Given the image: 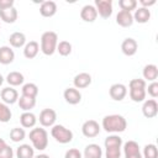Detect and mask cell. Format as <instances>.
<instances>
[{"label": "cell", "mask_w": 158, "mask_h": 158, "mask_svg": "<svg viewBox=\"0 0 158 158\" xmlns=\"http://www.w3.org/2000/svg\"><path fill=\"white\" fill-rule=\"evenodd\" d=\"M25 137H26V132H25V128H22V127H14L10 131V139L15 143L23 141Z\"/></svg>", "instance_id": "31"}, {"label": "cell", "mask_w": 158, "mask_h": 158, "mask_svg": "<svg viewBox=\"0 0 158 158\" xmlns=\"http://www.w3.org/2000/svg\"><path fill=\"white\" fill-rule=\"evenodd\" d=\"M122 147H105V158H120Z\"/></svg>", "instance_id": "37"}, {"label": "cell", "mask_w": 158, "mask_h": 158, "mask_svg": "<svg viewBox=\"0 0 158 158\" xmlns=\"http://www.w3.org/2000/svg\"><path fill=\"white\" fill-rule=\"evenodd\" d=\"M15 59V52L10 46H1L0 47V64L7 65L11 64Z\"/></svg>", "instance_id": "19"}, {"label": "cell", "mask_w": 158, "mask_h": 158, "mask_svg": "<svg viewBox=\"0 0 158 158\" xmlns=\"http://www.w3.org/2000/svg\"><path fill=\"white\" fill-rule=\"evenodd\" d=\"M40 52V43L37 41H30L26 42L23 47V56L27 59H33Z\"/></svg>", "instance_id": "24"}, {"label": "cell", "mask_w": 158, "mask_h": 158, "mask_svg": "<svg viewBox=\"0 0 158 158\" xmlns=\"http://www.w3.org/2000/svg\"><path fill=\"white\" fill-rule=\"evenodd\" d=\"M21 95H25V96H30V98H37L38 95V86L35 84V83H26L22 85V89H21Z\"/></svg>", "instance_id": "30"}, {"label": "cell", "mask_w": 158, "mask_h": 158, "mask_svg": "<svg viewBox=\"0 0 158 158\" xmlns=\"http://www.w3.org/2000/svg\"><path fill=\"white\" fill-rule=\"evenodd\" d=\"M9 43L11 47L14 48H21V47H25L26 44V36L23 32H12L9 37Z\"/></svg>", "instance_id": "25"}, {"label": "cell", "mask_w": 158, "mask_h": 158, "mask_svg": "<svg viewBox=\"0 0 158 158\" xmlns=\"http://www.w3.org/2000/svg\"><path fill=\"white\" fill-rule=\"evenodd\" d=\"M0 96H1L2 102L6 105H12V104L17 102V100H19V93L12 86H6V88L1 89Z\"/></svg>", "instance_id": "13"}, {"label": "cell", "mask_w": 158, "mask_h": 158, "mask_svg": "<svg viewBox=\"0 0 158 158\" xmlns=\"http://www.w3.org/2000/svg\"><path fill=\"white\" fill-rule=\"evenodd\" d=\"M137 49H138V43L135 38L132 37H127L122 41L121 43V52L127 56V57H132L137 53Z\"/></svg>", "instance_id": "12"}, {"label": "cell", "mask_w": 158, "mask_h": 158, "mask_svg": "<svg viewBox=\"0 0 158 158\" xmlns=\"http://www.w3.org/2000/svg\"><path fill=\"white\" fill-rule=\"evenodd\" d=\"M133 21L138 23H147L151 20V10L146 7H137L132 14Z\"/></svg>", "instance_id": "23"}, {"label": "cell", "mask_w": 158, "mask_h": 158, "mask_svg": "<svg viewBox=\"0 0 158 158\" xmlns=\"http://www.w3.org/2000/svg\"><path fill=\"white\" fill-rule=\"evenodd\" d=\"M83 157L84 158H101L102 157V148L96 143H90L84 148Z\"/></svg>", "instance_id": "22"}, {"label": "cell", "mask_w": 158, "mask_h": 158, "mask_svg": "<svg viewBox=\"0 0 158 158\" xmlns=\"http://www.w3.org/2000/svg\"><path fill=\"white\" fill-rule=\"evenodd\" d=\"M20 123H21L22 128H33L37 123V117L31 111L22 112L20 116Z\"/></svg>", "instance_id": "21"}, {"label": "cell", "mask_w": 158, "mask_h": 158, "mask_svg": "<svg viewBox=\"0 0 158 158\" xmlns=\"http://www.w3.org/2000/svg\"><path fill=\"white\" fill-rule=\"evenodd\" d=\"M51 136L62 144H67L73 141V132L72 130L67 128L63 125H54L51 128Z\"/></svg>", "instance_id": "5"}, {"label": "cell", "mask_w": 158, "mask_h": 158, "mask_svg": "<svg viewBox=\"0 0 158 158\" xmlns=\"http://www.w3.org/2000/svg\"><path fill=\"white\" fill-rule=\"evenodd\" d=\"M0 158H14V149L9 144H6L0 151Z\"/></svg>", "instance_id": "40"}, {"label": "cell", "mask_w": 158, "mask_h": 158, "mask_svg": "<svg viewBox=\"0 0 158 158\" xmlns=\"http://www.w3.org/2000/svg\"><path fill=\"white\" fill-rule=\"evenodd\" d=\"M118 6L123 11L132 12L137 9V0H118Z\"/></svg>", "instance_id": "36"}, {"label": "cell", "mask_w": 158, "mask_h": 158, "mask_svg": "<svg viewBox=\"0 0 158 158\" xmlns=\"http://www.w3.org/2000/svg\"><path fill=\"white\" fill-rule=\"evenodd\" d=\"M11 117H12V112H11V109L9 107V105L0 102V122L6 123L11 120Z\"/></svg>", "instance_id": "35"}, {"label": "cell", "mask_w": 158, "mask_h": 158, "mask_svg": "<svg viewBox=\"0 0 158 158\" xmlns=\"http://www.w3.org/2000/svg\"><path fill=\"white\" fill-rule=\"evenodd\" d=\"M14 0H0V10H6L14 7Z\"/></svg>", "instance_id": "41"}, {"label": "cell", "mask_w": 158, "mask_h": 158, "mask_svg": "<svg viewBox=\"0 0 158 158\" xmlns=\"http://www.w3.org/2000/svg\"><path fill=\"white\" fill-rule=\"evenodd\" d=\"M15 154H16V158H33L35 157V148L31 144L23 143L16 148Z\"/></svg>", "instance_id": "26"}, {"label": "cell", "mask_w": 158, "mask_h": 158, "mask_svg": "<svg viewBox=\"0 0 158 158\" xmlns=\"http://www.w3.org/2000/svg\"><path fill=\"white\" fill-rule=\"evenodd\" d=\"M63 98L69 105H78L81 101V93L78 89H75L74 86H70L64 90Z\"/></svg>", "instance_id": "14"}, {"label": "cell", "mask_w": 158, "mask_h": 158, "mask_svg": "<svg viewBox=\"0 0 158 158\" xmlns=\"http://www.w3.org/2000/svg\"><path fill=\"white\" fill-rule=\"evenodd\" d=\"M80 17L85 22H94L98 19V11L94 5H84L80 10Z\"/></svg>", "instance_id": "16"}, {"label": "cell", "mask_w": 158, "mask_h": 158, "mask_svg": "<svg viewBox=\"0 0 158 158\" xmlns=\"http://www.w3.org/2000/svg\"><path fill=\"white\" fill-rule=\"evenodd\" d=\"M146 88H147V84L141 78L130 80V83H128L130 99L135 102H143L146 100V95H147Z\"/></svg>", "instance_id": "2"}, {"label": "cell", "mask_w": 158, "mask_h": 158, "mask_svg": "<svg viewBox=\"0 0 158 158\" xmlns=\"http://www.w3.org/2000/svg\"><path fill=\"white\" fill-rule=\"evenodd\" d=\"M6 144H7V143H6V142H5V139H4V138H1V137H0V151H1V149H2V148H4V147H5V146H6Z\"/></svg>", "instance_id": "44"}, {"label": "cell", "mask_w": 158, "mask_h": 158, "mask_svg": "<svg viewBox=\"0 0 158 158\" xmlns=\"http://www.w3.org/2000/svg\"><path fill=\"white\" fill-rule=\"evenodd\" d=\"M94 6L98 11V15L102 19H109L112 15V1L111 0H95Z\"/></svg>", "instance_id": "8"}, {"label": "cell", "mask_w": 158, "mask_h": 158, "mask_svg": "<svg viewBox=\"0 0 158 158\" xmlns=\"http://www.w3.org/2000/svg\"><path fill=\"white\" fill-rule=\"evenodd\" d=\"M4 81H5V78H4V77L0 74V86L2 85V83H4Z\"/></svg>", "instance_id": "45"}, {"label": "cell", "mask_w": 158, "mask_h": 158, "mask_svg": "<svg viewBox=\"0 0 158 158\" xmlns=\"http://www.w3.org/2000/svg\"><path fill=\"white\" fill-rule=\"evenodd\" d=\"M40 14L43 17H52L57 14V4L52 0L42 1L40 6Z\"/></svg>", "instance_id": "17"}, {"label": "cell", "mask_w": 158, "mask_h": 158, "mask_svg": "<svg viewBox=\"0 0 158 158\" xmlns=\"http://www.w3.org/2000/svg\"><path fill=\"white\" fill-rule=\"evenodd\" d=\"M101 127L107 133H120L127 128V121L122 115L111 114L104 116L101 121Z\"/></svg>", "instance_id": "1"}, {"label": "cell", "mask_w": 158, "mask_h": 158, "mask_svg": "<svg viewBox=\"0 0 158 158\" xmlns=\"http://www.w3.org/2000/svg\"><path fill=\"white\" fill-rule=\"evenodd\" d=\"M122 144H123L122 138L116 133H112V135L107 136L104 141L105 147H122Z\"/></svg>", "instance_id": "32"}, {"label": "cell", "mask_w": 158, "mask_h": 158, "mask_svg": "<svg viewBox=\"0 0 158 158\" xmlns=\"http://www.w3.org/2000/svg\"><path fill=\"white\" fill-rule=\"evenodd\" d=\"M32 147L37 151H44L48 146V132L43 127H33L28 133Z\"/></svg>", "instance_id": "4"}, {"label": "cell", "mask_w": 158, "mask_h": 158, "mask_svg": "<svg viewBox=\"0 0 158 158\" xmlns=\"http://www.w3.org/2000/svg\"><path fill=\"white\" fill-rule=\"evenodd\" d=\"M142 158H158V149L154 143H148L143 147Z\"/></svg>", "instance_id": "34"}, {"label": "cell", "mask_w": 158, "mask_h": 158, "mask_svg": "<svg viewBox=\"0 0 158 158\" xmlns=\"http://www.w3.org/2000/svg\"><path fill=\"white\" fill-rule=\"evenodd\" d=\"M17 104H19V107L26 112V111H31L35 106H36V99L35 98H30V96H25V95H21L17 100Z\"/></svg>", "instance_id": "29"}, {"label": "cell", "mask_w": 158, "mask_h": 158, "mask_svg": "<svg viewBox=\"0 0 158 158\" xmlns=\"http://www.w3.org/2000/svg\"><path fill=\"white\" fill-rule=\"evenodd\" d=\"M156 2H157L156 0H139L141 7H146V9H149V7L153 6Z\"/></svg>", "instance_id": "42"}, {"label": "cell", "mask_w": 158, "mask_h": 158, "mask_svg": "<svg viewBox=\"0 0 158 158\" xmlns=\"http://www.w3.org/2000/svg\"><path fill=\"white\" fill-rule=\"evenodd\" d=\"M37 121H40L42 127H52L56 125L57 121V112L53 109H43L40 112V117L37 118Z\"/></svg>", "instance_id": "7"}, {"label": "cell", "mask_w": 158, "mask_h": 158, "mask_svg": "<svg viewBox=\"0 0 158 158\" xmlns=\"http://www.w3.org/2000/svg\"><path fill=\"white\" fill-rule=\"evenodd\" d=\"M58 35L54 31H46L41 36L40 49L44 56H52L57 51Z\"/></svg>", "instance_id": "3"}, {"label": "cell", "mask_w": 158, "mask_h": 158, "mask_svg": "<svg viewBox=\"0 0 158 158\" xmlns=\"http://www.w3.org/2000/svg\"><path fill=\"white\" fill-rule=\"evenodd\" d=\"M144 81H156L158 78V67L156 64H146L142 70Z\"/></svg>", "instance_id": "20"}, {"label": "cell", "mask_w": 158, "mask_h": 158, "mask_svg": "<svg viewBox=\"0 0 158 158\" xmlns=\"http://www.w3.org/2000/svg\"><path fill=\"white\" fill-rule=\"evenodd\" d=\"M33 158H51L48 154H44V153H40V154H37V156H35Z\"/></svg>", "instance_id": "43"}, {"label": "cell", "mask_w": 158, "mask_h": 158, "mask_svg": "<svg viewBox=\"0 0 158 158\" xmlns=\"http://www.w3.org/2000/svg\"><path fill=\"white\" fill-rule=\"evenodd\" d=\"M17 10L16 7L6 9V10H0V21H4L5 23H14L17 20Z\"/></svg>", "instance_id": "28"}, {"label": "cell", "mask_w": 158, "mask_h": 158, "mask_svg": "<svg viewBox=\"0 0 158 158\" xmlns=\"http://www.w3.org/2000/svg\"><path fill=\"white\" fill-rule=\"evenodd\" d=\"M100 131H101V126L95 120H86L81 125V133L86 138H94L99 136Z\"/></svg>", "instance_id": "6"}, {"label": "cell", "mask_w": 158, "mask_h": 158, "mask_svg": "<svg viewBox=\"0 0 158 158\" xmlns=\"http://www.w3.org/2000/svg\"><path fill=\"white\" fill-rule=\"evenodd\" d=\"M93 79H91V75L86 72H81L79 74H77L73 79V85L75 89H85L88 88L90 84H91Z\"/></svg>", "instance_id": "15"}, {"label": "cell", "mask_w": 158, "mask_h": 158, "mask_svg": "<svg viewBox=\"0 0 158 158\" xmlns=\"http://www.w3.org/2000/svg\"><path fill=\"white\" fill-rule=\"evenodd\" d=\"M109 95L115 101H122L127 95V86L122 83H115L110 86Z\"/></svg>", "instance_id": "10"}, {"label": "cell", "mask_w": 158, "mask_h": 158, "mask_svg": "<svg viewBox=\"0 0 158 158\" xmlns=\"http://www.w3.org/2000/svg\"><path fill=\"white\" fill-rule=\"evenodd\" d=\"M5 80H6V83H7L10 86H12V88H14V86L22 85V84H23V81H25V77H23V74H22V73L14 70V72H10V73L6 75Z\"/></svg>", "instance_id": "27"}, {"label": "cell", "mask_w": 158, "mask_h": 158, "mask_svg": "<svg viewBox=\"0 0 158 158\" xmlns=\"http://www.w3.org/2000/svg\"><path fill=\"white\" fill-rule=\"evenodd\" d=\"M142 114L147 118H153L158 114V102L156 99H148L143 101L142 105Z\"/></svg>", "instance_id": "11"}, {"label": "cell", "mask_w": 158, "mask_h": 158, "mask_svg": "<svg viewBox=\"0 0 158 158\" xmlns=\"http://www.w3.org/2000/svg\"><path fill=\"white\" fill-rule=\"evenodd\" d=\"M133 16H132V12H128V11H123V10H120L116 15V23L121 27H130L132 26L133 23Z\"/></svg>", "instance_id": "18"}, {"label": "cell", "mask_w": 158, "mask_h": 158, "mask_svg": "<svg viewBox=\"0 0 158 158\" xmlns=\"http://www.w3.org/2000/svg\"><path fill=\"white\" fill-rule=\"evenodd\" d=\"M146 93H148V95L152 99L158 98V83H157V80L148 84V88H146Z\"/></svg>", "instance_id": "38"}, {"label": "cell", "mask_w": 158, "mask_h": 158, "mask_svg": "<svg viewBox=\"0 0 158 158\" xmlns=\"http://www.w3.org/2000/svg\"><path fill=\"white\" fill-rule=\"evenodd\" d=\"M72 49H73V47H72L70 42H68V41H59L58 44H57V51L56 52H58L62 57H67V56H69L72 53Z\"/></svg>", "instance_id": "33"}, {"label": "cell", "mask_w": 158, "mask_h": 158, "mask_svg": "<svg viewBox=\"0 0 158 158\" xmlns=\"http://www.w3.org/2000/svg\"><path fill=\"white\" fill-rule=\"evenodd\" d=\"M123 156L125 158H142V153L139 149V144L136 141H127L123 143Z\"/></svg>", "instance_id": "9"}, {"label": "cell", "mask_w": 158, "mask_h": 158, "mask_svg": "<svg viewBox=\"0 0 158 158\" xmlns=\"http://www.w3.org/2000/svg\"><path fill=\"white\" fill-rule=\"evenodd\" d=\"M64 158H83V154L78 148H69L65 152Z\"/></svg>", "instance_id": "39"}, {"label": "cell", "mask_w": 158, "mask_h": 158, "mask_svg": "<svg viewBox=\"0 0 158 158\" xmlns=\"http://www.w3.org/2000/svg\"><path fill=\"white\" fill-rule=\"evenodd\" d=\"M0 26H1V22H0Z\"/></svg>", "instance_id": "46"}]
</instances>
